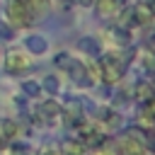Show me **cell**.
Instances as JSON below:
<instances>
[{
  "mask_svg": "<svg viewBox=\"0 0 155 155\" xmlns=\"http://www.w3.org/2000/svg\"><path fill=\"white\" fill-rule=\"evenodd\" d=\"M39 114H41L44 119H53V116H58V102H53V99L41 102V104H39Z\"/></svg>",
  "mask_w": 155,
  "mask_h": 155,
  "instance_id": "cell-14",
  "label": "cell"
},
{
  "mask_svg": "<svg viewBox=\"0 0 155 155\" xmlns=\"http://www.w3.org/2000/svg\"><path fill=\"white\" fill-rule=\"evenodd\" d=\"M131 10H133V19H136V24H148V22L155 19V10H153L150 2H138V5L131 7Z\"/></svg>",
  "mask_w": 155,
  "mask_h": 155,
  "instance_id": "cell-6",
  "label": "cell"
},
{
  "mask_svg": "<svg viewBox=\"0 0 155 155\" xmlns=\"http://www.w3.org/2000/svg\"><path fill=\"white\" fill-rule=\"evenodd\" d=\"M22 92H24L27 97H39V94H41V87H39V82L27 80V82H22Z\"/></svg>",
  "mask_w": 155,
  "mask_h": 155,
  "instance_id": "cell-18",
  "label": "cell"
},
{
  "mask_svg": "<svg viewBox=\"0 0 155 155\" xmlns=\"http://www.w3.org/2000/svg\"><path fill=\"white\" fill-rule=\"evenodd\" d=\"M111 36H114V41H119V44H128V39H131L128 29H126V27H121V24L111 29Z\"/></svg>",
  "mask_w": 155,
  "mask_h": 155,
  "instance_id": "cell-17",
  "label": "cell"
},
{
  "mask_svg": "<svg viewBox=\"0 0 155 155\" xmlns=\"http://www.w3.org/2000/svg\"><path fill=\"white\" fill-rule=\"evenodd\" d=\"M140 63H143V68H145L148 75H155V51L143 48L140 51Z\"/></svg>",
  "mask_w": 155,
  "mask_h": 155,
  "instance_id": "cell-13",
  "label": "cell"
},
{
  "mask_svg": "<svg viewBox=\"0 0 155 155\" xmlns=\"http://www.w3.org/2000/svg\"><path fill=\"white\" fill-rule=\"evenodd\" d=\"M94 10H97V17L111 19V17H116V12H119V0H97Z\"/></svg>",
  "mask_w": 155,
  "mask_h": 155,
  "instance_id": "cell-7",
  "label": "cell"
},
{
  "mask_svg": "<svg viewBox=\"0 0 155 155\" xmlns=\"http://www.w3.org/2000/svg\"><path fill=\"white\" fill-rule=\"evenodd\" d=\"M0 136L15 138V136H19V126H17L12 119H5V121H0Z\"/></svg>",
  "mask_w": 155,
  "mask_h": 155,
  "instance_id": "cell-15",
  "label": "cell"
},
{
  "mask_svg": "<svg viewBox=\"0 0 155 155\" xmlns=\"http://www.w3.org/2000/svg\"><path fill=\"white\" fill-rule=\"evenodd\" d=\"M39 155H61V153H58V148H53V145H48V148H44V150H41Z\"/></svg>",
  "mask_w": 155,
  "mask_h": 155,
  "instance_id": "cell-20",
  "label": "cell"
},
{
  "mask_svg": "<svg viewBox=\"0 0 155 155\" xmlns=\"http://www.w3.org/2000/svg\"><path fill=\"white\" fill-rule=\"evenodd\" d=\"M27 48L39 56V53H44V51L48 48V44H46V39H44L41 34H31V36H27Z\"/></svg>",
  "mask_w": 155,
  "mask_h": 155,
  "instance_id": "cell-10",
  "label": "cell"
},
{
  "mask_svg": "<svg viewBox=\"0 0 155 155\" xmlns=\"http://www.w3.org/2000/svg\"><path fill=\"white\" fill-rule=\"evenodd\" d=\"M145 114H148L150 119H155V97H153V99L148 102V111H145Z\"/></svg>",
  "mask_w": 155,
  "mask_h": 155,
  "instance_id": "cell-21",
  "label": "cell"
},
{
  "mask_svg": "<svg viewBox=\"0 0 155 155\" xmlns=\"http://www.w3.org/2000/svg\"><path fill=\"white\" fill-rule=\"evenodd\" d=\"M65 116H68L70 121H80V116H82V104H80L78 99H68V102H65Z\"/></svg>",
  "mask_w": 155,
  "mask_h": 155,
  "instance_id": "cell-12",
  "label": "cell"
},
{
  "mask_svg": "<svg viewBox=\"0 0 155 155\" xmlns=\"http://www.w3.org/2000/svg\"><path fill=\"white\" fill-rule=\"evenodd\" d=\"M5 148V136H0V150Z\"/></svg>",
  "mask_w": 155,
  "mask_h": 155,
  "instance_id": "cell-24",
  "label": "cell"
},
{
  "mask_svg": "<svg viewBox=\"0 0 155 155\" xmlns=\"http://www.w3.org/2000/svg\"><path fill=\"white\" fill-rule=\"evenodd\" d=\"M153 97H155V85H150V82H138L136 85V99L140 104H148Z\"/></svg>",
  "mask_w": 155,
  "mask_h": 155,
  "instance_id": "cell-8",
  "label": "cell"
},
{
  "mask_svg": "<svg viewBox=\"0 0 155 155\" xmlns=\"http://www.w3.org/2000/svg\"><path fill=\"white\" fill-rule=\"evenodd\" d=\"M99 78L104 80V82H109V85H114V82H119L121 80V75H124V61L121 58H116V56H111V53H107V56H102L99 58Z\"/></svg>",
  "mask_w": 155,
  "mask_h": 155,
  "instance_id": "cell-1",
  "label": "cell"
},
{
  "mask_svg": "<svg viewBox=\"0 0 155 155\" xmlns=\"http://www.w3.org/2000/svg\"><path fill=\"white\" fill-rule=\"evenodd\" d=\"M153 39H155V36H153Z\"/></svg>",
  "mask_w": 155,
  "mask_h": 155,
  "instance_id": "cell-26",
  "label": "cell"
},
{
  "mask_svg": "<svg viewBox=\"0 0 155 155\" xmlns=\"http://www.w3.org/2000/svg\"><path fill=\"white\" fill-rule=\"evenodd\" d=\"M53 63H56L58 68H63V70H68V65H70V56H68L65 51H61V53H56V58H53Z\"/></svg>",
  "mask_w": 155,
  "mask_h": 155,
  "instance_id": "cell-19",
  "label": "cell"
},
{
  "mask_svg": "<svg viewBox=\"0 0 155 155\" xmlns=\"http://www.w3.org/2000/svg\"><path fill=\"white\" fill-rule=\"evenodd\" d=\"M68 73H70L73 82H78L80 87H90V85H92L90 70H87V65H85V63H80V61H70V65H68Z\"/></svg>",
  "mask_w": 155,
  "mask_h": 155,
  "instance_id": "cell-4",
  "label": "cell"
},
{
  "mask_svg": "<svg viewBox=\"0 0 155 155\" xmlns=\"http://www.w3.org/2000/svg\"><path fill=\"white\" fill-rule=\"evenodd\" d=\"M78 48L87 56H97L99 53V41L94 36H82V39H78Z\"/></svg>",
  "mask_w": 155,
  "mask_h": 155,
  "instance_id": "cell-9",
  "label": "cell"
},
{
  "mask_svg": "<svg viewBox=\"0 0 155 155\" xmlns=\"http://www.w3.org/2000/svg\"><path fill=\"white\" fill-rule=\"evenodd\" d=\"M116 150H119L121 155H145V143H143L138 136L126 133V136H121V138L116 140Z\"/></svg>",
  "mask_w": 155,
  "mask_h": 155,
  "instance_id": "cell-3",
  "label": "cell"
},
{
  "mask_svg": "<svg viewBox=\"0 0 155 155\" xmlns=\"http://www.w3.org/2000/svg\"><path fill=\"white\" fill-rule=\"evenodd\" d=\"M0 36H5V39H10V36H12V31H10V27H5V24H0Z\"/></svg>",
  "mask_w": 155,
  "mask_h": 155,
  "instance_id": "cell-22",
  "label": "cell"
},
{
  "mask_svg": "<svg viewBox=\"0 0 155 155\" xmlns=\"http://www.w3.org/2000/svg\"><path fill=\"white\" fill-rule=\"evenodd\" d=\"M85 143L82 140H78V138H68L65 143H63V155H85Z\"/></svg>",
  "mask_w": 155,
  "mask_h": 155,
  "instance_id": "cell-11",
  "label": "cell"
},
{
  "mask_svg": "<svg viewBox=\"0 0 155 155\" xmlns=\"http://www.w3.org/2000/svg\"><path fill=\"white\" fill-rule=\"evenodd\" d=\"M150 5H153V10H155V2H150Z\"/></svg>",
  "mask_w": 155,
  "mask_h": 155,
  "instance_id": "cell-25",
  "label": "cell"
},
{
  "mask_svg": "<svg viewBox=\"0 0 155 155\" xmlns=\"http://www.w3.org/2000/svg\"><path fill=\"white\" fill-rule=\"evenodd\" d=\"M7 17H10V22H12L15 27H29V24L34 22V12H31L29 5L22 2V0H10V5H7Z\"/></svg>",
  "mask_w": 155,
  "mask_h": 155,
  "instance_id": "cell-2",
  "label": "cell"
},
{
  "mask_svg": "<svg viewBox=\"0 0 155 155\" xmlns=\"http://www.w3.org/2000/svg\"><path fill=\"white\" fill-rule=\"evenodd\" d=\"M5 68H7V73H22V70L29 68V61H27L24 53H19V51H10V53L5 56Z\"/></svg>",
  "mask_w": 155,
  "mask_h": 155,
  "instance_id": "cell-5",
  "label": "cell"
},
{
  "mask_svg": "<svg viewBox=\"0 0 155 155\" xmlns=\"http://www.w3.org/2000/svg\"><path fill=\"white\" fill-rule=\"evenodd\" d=\"M73 2H78L80 7H92L94 5V0H73Z\"/></svg>",
  "mask_w": 155,
  "mask_h": 155,
  "instance_id": "cell-23",
  "label": "cell"
},
{
  "mask_svg": "<svg viewBox=\"0 0 155 155\" xmlns=\"http://www.w3.org/2000/svg\"><path fill=\"white\" fill-rule=\"evenodd\" d=\"M41 90H46L48 94H58V90H61L58 78H56V75H46V78H44V82H41Z\"/></svg>",
  "mask_w": 155,
  "mask_h": 155,
  "instance_id": "cell-16",
  "label": "cell"
}]
</instances>
